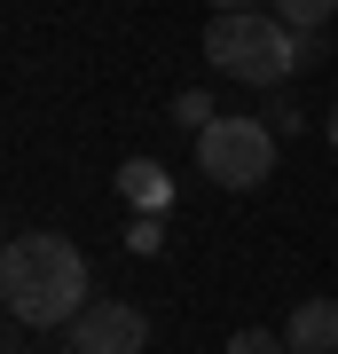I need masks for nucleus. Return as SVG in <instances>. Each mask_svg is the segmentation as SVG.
Returning <instances> with one entry per match:
<instances>
[{
	"instance_id": "11",
	"label": "nucleus",
	"mask_w": 338,
	"mask_h": 354,
	"mask_svg": "<svg viewBox=\"0 0 338 354\" xmlns=\"http://www.w3.org/2000/svg\"><path fill=\"white\" fill-rule=\"evenodd\" d=\"M228 354H291V346H283V330H236Z\"/></svg>"
},
{
	"instance_id": "14",
	"label": "nucleus",
	"mask_w": 338,
	"mask_h": 354,
	"mask_svg": "<svg viewBox=\"0 0 338 354\" xmlns=\"http://www.w3.org/2000/svg\"><path fill=\"white\" fill-rule=\"evenodd\" d=\"M63 354H71V346H63Z\"/></svg>"
},
{
	"instance_id": "4",
	"label": "nucleus",
	"mask_w": 338,
	"mask_h": 354,
	"mask_svg": "<svg viewBox=\"0 0 338 354\" xmlns=\"http://www.w3.org/2000/svg\"><path fill=\"white\" fill-rule=\"evenodd\" d=\"M63 330H71V354H142L150 346V315L126 299H87L79 323H63Z\"/></svg>"
},
{
	"instance_id": "10",
	"label": "nucleus",
	"mask_w": 338,
	"mask_h": 354,
	"mask_svg": "<svg viewBox=\"0 0 338 354\" xmlns=\"http://www.w3.org/2000/svg\"><path fill=\"white\" fill-rule=\"evenodd\" d=\"M267 95H276V87H267ZM260 118H267V127H276V134H299V127H307V111H299V102H291V95H276V102H267Z\"/></svg>"
},
{
	"instance_id": "1",
	"label": "nucleus",
	"mask_w": 338,
	"mask_h": 354,
	"mask_svg": "<svg viewBox=\"0 0 338 354\" xmlns=\"http://www.w3.org/2000/svg\"><path fill=\"white\" fill-rule=\"evenodd\" d=\"M0 299H8L16 323L48 330V323H79V307L95 299L87 291V252L55 228H24V236L0 252Z\"/></svg>"
},
{
	"instance_id": "7",
	"label": "nucleus",
	"mask_w": 338,
	"mask_h": 354,
	"mask_svg": "<svg viewBox=\"0 0 338 354\" xmlns=\"http://www.w3.org/2000/svg\"><path fill=\"white\" fill-rule=\"evenodd\" d=\"M276 16H283L291 32H323L330 16H338V0H276Z\"/></svg>"
},
{
	"instance_id": "8",
	"label": "nucleus",
	"mask_w": 338,
	"mask_h": 354,
	"mask_svg": "<svg viewBox=\"0 0 338 354\" xmlns=\"http://www.w3.org/2000/svg\"><path fill=\"white\" fill-rule=\"evenodd\" d=\"M173 118H181L189 134H205V127H213L220 111H213V95H205V87H181V95H173Z\"/></svg>"
},
{
	"instance_id": "2",
	"label": "nucleus",
	"mask_w": 338,
	"mask_h": 354,
	"mask_svg": "<svg viewBox=\"0 0 338 354\" xmlns=\"http://www.w3.org/2000/svg\"><path fill=\"white\" fill-rule=\"evenodd\" d=\"M205 64L220 79H244V87H283L299 71V32L276 8H228L205 24Z\"/></svg>"
},
{
	"instance_id": "12",
	"label": "nucleus",
	"mask_w": 338,
	"mask_h": 354,
	"mask_svg": "<svg viewBox=\"0 0 338 354\" xmlns=\"http://www.w3.org/2000/svg\"><path fill=\"white\" fill-rule=\"evenodd\" d=\"M228 8H260V0H213V16H228Z\"/></svg>"
},
{
	"instance_id": "5",
	"label": "nucleus",
	"mask_w": 338,
	"mask_h": 354,
	"mask_svg": "<svg viewBox=\"0 0 338 354\" xmlns=\"http://www.w3.org/2000/svg\"><path fill=\"white\" fill-rule=\"evenodd\" d=\"M283 346L291 354H338V299H299L283 315Z\"/></svg>"
},
{
	"instance_id": "3",
	"label": "nucleus",
	"mask_w": 338,
	"mask_h": 354,
	"mask_svg": "<svg viewBox=\"0 0 338 354\" xmlns=\"http://www.w3.org/2000/svg\"><path fill=\"white\" fill-rule=\"evenodd\" d=\"M197 174L220 189H260L276 174V127L267 118H213L197 134Z\"/></svg>"
},
{
	"instance_id": "13",
	"label": "nucleus",
	"mask_w": 338,
	"mask_h": 354,
	"mask_svg": "<svg viewBox=\"0 0 338 354\" xmlns=\"http://www.w3.org/2000/svg\"><path fill=\"white\" fill-rule=\"evenodd\" d=\"M323 134H330V150H338V102H330V118H323Z\"/></svg>"
},
{
	"instance_id": "6",
	"label": "nucleus",
	"mask_w": 338,
	"mask_h": 354,
	"mask_svg": "<svg viewBox=\"0 0 338 354\" xmlns=\"http://www.w3.org/2000/svg\"><path fill=\"white\" fill-rule=\"evenodd\" d=\"M118 197L134 205V213H165L173 181H165V165H158V158H126V165H118Z\"/></svg>"
},
{
	"instance_id": "9",
	"label": "nucleus",
	"mask_w": 338,
	"mask_h": 354,
	"mask_svg": "<svg viewBox=\"0 0 338 354\" xmlns=\"http://www.w3.org/2000/svg\"><path fill=\"white\" fill-rule=\"evenodd\" d=\"M126 252H134V260H150V252H165V228H158V213H142L134 228H126Z\"/></svg>"
}]
</instances>
